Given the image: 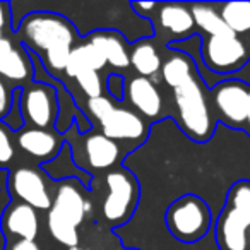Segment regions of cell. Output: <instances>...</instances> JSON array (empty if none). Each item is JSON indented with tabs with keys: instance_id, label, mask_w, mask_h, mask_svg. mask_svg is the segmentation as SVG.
Here are the masks:
<instances>
[{
	"instance_id": "1",
	"label": "cell",
	"mask_w": 250,
	"mask_h": 250,
	"mask_svg": "<svg viewBox=\"0 0 250 250\" xmlns=\"http://www.w3.org/2000/svg\"><path fill=\"white\" fill-rule=\"evenodd\" d=\"M14 35L26 50L42 59L57 48L77 46L79 33L69 18L53 11H31L14 26Z\"/></svg>"
},
{
	"instance_id": "2",
	"label": "cell",
	"mask_w": 250,
	"mask_h": 250,
	"mask_svg": "<svg viewBox=\"0 0 250 250\" xmlns=\"http://www.w3.org/2000/svg\"><path fill=\"white\" fill-rule=\"evenodd\" d=\"M178 111V127L194 143H208L216 130V118L212 117L209 100L206 96V84L201 74L173 91Z\"/></svg>"
},
{
	"instance_id": "3",
	"label": "cell",
	"mask_w": 250,
	"mask_h": 250,
	"mask_svg": "<svg viewBox=\"0 0 250 250\" xmlns=\"http://www.w3.org/2000/svg\"><path fill=\"white\" fill-rule=\"evenodd\" d=\"M250 229V180H238L229 187L223 211L216 219L219 250H247Z\"/></svg>"
},
{
	"instance_id": "4",
	"label": "cell",
	"mask_w": 250,
	"mask_h": 250,
	"mask_svg": "<svg viewBox=\"0 0 250 250\" xmlns=\"http://www.w3.org/2000/svg\"><path fill=\"white\" fill-rule=\"evenodd\" d=\"M87 115L98 122L100 132L115 141H130L143 144L149 134V124L139 113L127 106H118L108 96L87 100Z\"/></svg>"
},
{
	"instance_id": "5",
	"label": "cell",
	"mask_w": 250,
	"mask_h": 250,
	"mask_svg": "<svg viewBox=\"0 0 250 250\" xmlns=\"http://www.w3.org/2000/svg\"><path fill=\"white\" fill-rule=\"evenodd\" d=\"M104 194L101 214L110 228H118L132 219L141 199V187L136 175L124 167H115L104 175Z\"/></svg>"
},
{
	"instance_id": "6",
	"label": "cell",
	"mask_w": 250,
	"mask_h": 250,
	"mask_svg": "<svg viewBox=\"0 0 250 250\" xmlns=\"http://www.w3.org/2000/svg\"><path fill=\"white\" fill-rule=\"evenodd\" d=\"M165 221L173 238L182 243H195L211 229L212 212L202 197L185 194L168 206Z\"/></svg>"
},
{
	"instance_id": "7",
	"label": "cell",
	"mask_w": 250,
	"mask_h": 250,
	"mask_svg": "<svg viewBox=\"0 0 250 250\" xmlns=\"http://www.w3.org/2000/svg\"><path fill=\"white\" fill-rule=\"evenodd\" d=\"M202 67L218 77H231L250 62V43L233 33L201 38Z\"/></svg>"
},
{
	"instance_id": "8",
	"label": "cell",
	"mask_w": 250,
	"mask_h": 250,
	"mask_svg": "<svg viewBox=\"0 0 250 250\" xmlns=\"http://www.w3.org/2000/svg\"><path fill=\"white\" fill-rule=\"evenodd\" d=\"M250 84L236 77H225L211 89L216 117L229 129L245 130Z\"/></svg>"
},
{
	"instance_id": "9",
	"label": "cell",
	"mask_w": 250,
	"mask_h": 250,
	"mask_svg": "<svg viewBox=\"0 0 250 250\" xmlns=\"http://www.w3.org/2000/svg\"><path fill=\"white\" fill-rule=\"evenodd\" d=\"M21 111L24 125L35 129L52 130L59 120L57 91L48 83H29L21 89Z\"/></svg>"
},
{
	"instance_id": "10",
	"label": "cell",
	"mask_w": 250,
	"mask_h": 250,
	"mask_svg": "<svg viewBox=\"0 0 250 250\" xmlns=\"http://www.w3.org/2000/svg\"><path fill=\"white\" fill-rule=\"evenodd\" d=\"M46 173L33 167H18L9 170L7 190L14 201L35 208L36 211H50L53 194L48 187Z\"/></svg>"
},
{
	"instance_id": "11",
	"label": "cell",
	"mask_w": 250,
	"mask_h": 250,
	"mask_svg": "<svg viewBox=\"0 0 250 250\" xmlns=\"http://www.w3.org/2000/svg\"><path fill=\"white\" fill-rule=\"evenodd\" d=\"M0 77L7 84H12V87L19 89L35 79L31 53L9 36L0 40Z\"/></svg>"
},
{
	"instance_id": "12",
	"label": "cell",
	"mask_w": 250,
	"mask_h": 250,
	"mask_svg": "<svg viewBox=\"0 0 250 250\" xmlns=\"http://www.w3.org/2000/svg\"><path fill=\"white\" fill-rule=\"evenodd\" d=\"M83 192L84 185L79 180L70 178V180L59 182L48 216L77 228L84 221L87 211L86 197Z\"/></svg>"
},
{
	"instance_id": "13",
	"label": "cell",
	"mask_w": 250,
	"mask_h": 250,
	"mask_svg": "<svg viewBox=\"0 0 250 250\" xmlns=\"http://www.w3.org/2000/svg\"><path fill=\"white\" fill-rule=\"evenodd\" d=\"M65 143L67 132L60 134L57 130L35 129V127H28V125H24L19 132H16V146L42 165L55 160Z\"/></svg>"
},
{
	"instance_id": "14",
	"label": "cell",
	"mask_w": 250,
	"mask_h": 250,
	"mask_svg": "<svg viewBox=\"0 0 250 250\" xmlns=\"http://www.w3.org/2000/svg\"><path fill=\"white\" fill-rule=\"evenodd\" d=\"M0 228L5 238L14 242H35L40 233V216L38 211L24 202L11 201L5 208Z\"/></svg>"
},
{
	"instance_id": "15",
	"label": "cell",
	"mask_w": 250,
	"mask_h": 250,
	"mask_svg": "<svg viewBox=\"0 0 250 250\" xmlns=\"http://www.w3.org/2000/svg\"><path fill=\"white\" fill-rule=\"evenodd\" d=\"M125 98L130 103V108L144 120H158L163 115V96L151 79L139 76L129 79L125 84Z\"/></svg>"
},
{
	"instance_id": "16",
	"label": "cell",
	"mask_w": 250,
	"mask_h": 250,
	"mask_svg": "<svg viewBox=\"0 0 250 250\" xmlns=\"http://www.w3.org/2000/svg\"><path fill=\"white\" fill-rule=\"evenodd\" d=\"M81 137H83L81 146L84 151L83 156L86 161V167L96 171L113 170L122 156V149L118 143L104 137L101 132H87Z\"/></svg>"
},
{
	"instance_id": "17",
	"label": "cell",
	"mask_w": 250,
	"mask_h": 250,
	"mask_svg": "<svg viewBox=\"0 0 250 250\" xmlns=\"http://www.w3.org/2000/svg\"><path fill=\"white\" fill-rule=\"evenodd\" d=\"M86 40L100 50L106 60V65H110L115 74H120V70L130 67V43L120 31H113V29L100 31L98 29V31L89 33Z\"/></svg>"
},
{
	"instance_id": "18",
	"label": "cell",
	"mask_w": 250,
	"mask_h": 250,
	"mask_svg": "<svg viewBox=\"0 0 250 250\" xmlns=\"http://www.w3.org/2000/svg\"><path fill=\"white\" fill-rule=\"evenodd\" d=\"M158 24L163 31L180 38H190L195 35L194 18L188 4H158Z\"/></svg>"
},
{
	"instance_id": "19",
	"label": "cell",
	"mask_w": 250,
	"mask_h": 250,
	"mask_svg": "<svg viewBox=\"0 0 250 250\" xmlns=\"http://www.w3.org/2000/svg\"><path fill=\"white\" fill-rule=\"evenodd\" d=\"M197 72V65L192 57H188L180 50L168 48V57L163 60V65H161V77L168 87H171L173 91L178 89Z\"/></svg>"
},
{
	"instance_id": "20",
	"label": "cell",
	"mask_w": 250,
	"mask_h": 250,
	"mask_svg": "<svg viewBox=\"0 0 250 250\" xmlns=\"http://www.w3.org/2000/svg\"><path fill=\"white\" fill-rule=\"evenodd\" d=\"M42 170L53 182H62V180L74 178V180H79L84 187H89L91 185V173H87L86 170H81L76 165L72 156V146L69 144V141L63 144L62 151H60V154L55 160L42 165Z\"/></svg>"
},
{
	"instance_id": "21",
	"label": "cell",
	"mask_w": 250,
	"mask_h": 250,
	"mask_svg": "<svg viewBox=\"0 0 250 250\" xmlns=\"http://www.w3.org/2000/svg\"><path fill=\"white\" fill-rule=\"evenodd\" d=\"M161 65H163V59L153 43V38L137 40L130 45V67L136 70L139 77L153 81V77L161 72Z\"/></svg>"
},
{
	"instance_id": "22",
	"label": "cell",
	"mask_w": 250,
	"mask_h": 250,
	"mask_svg": "<svg viewBox=\"0 0 250 250\" xmlns=\"http://www.w3.org/2000/svg\"><path fill=\"white\" fill-rule=\"evenodd\" d=\"M106 67V60L101 55V52L89 42H83L77 46H74L70 52L69 62H67L65 76L76 79L79 74L87 72V70H94V72H101Z\"/></svg>"
},
{
	"instance_id": "23",
	"label": "cell",
	"mask_w": 250,
	"mask_h": 250,
	"mask_svg": "<svg viewBox=\"0 0 250 250\" xmlns=\"http://www.w3.org/2000/svg\"><path fill=\"white\" fill-rule=\"evenodd\" d=\"M216 9L226 28L243 42L250 43V2H218Z\"/></svg>"
},
{
	"instance_id": "24",
	"label": "cell",
	"mask_w": 250,
	"mask_h": 250,
	"mask_svg": "<svg viewBox=\"0 0 250 250\" xmlns=\"http://www.w3.org/2000/svg\"><path fill=\"white\" fill-rule=\"evenodd\" d=\"M194 18L195 28L201 33H204L206 36H221V35H229V29L226 28V24L223 22L221 16H219L216 4H188Z\"/></svg>"
},
{
	"instance_id": "25",
	"label": "cell",
	"mask_w": 250,
	"mask_h": 250,
	"mask_svg": "<svg viewBox=\"0 0 250 250\" xmlns=\"http://www.w3.org/2000/svg\"><path fill=\"white\" fill-rule=\"evenodd\" d=\"M16 160V143L12 130L0 120V170L9 171Z\"/></svg>"
},
{
	"instance_id": "26",
	"label": "cell",
	"mask_w": 250,
	"mask_h": 250,
	"mask_svg": "<svg viewBox=\"0 0 250 250\" xmlns=\"http://www.w3.org/2000/svg\"><path fill=\"white\" fill-rule=\"evenodd\" d=\"M76 81L87 98H98L104 94V83L101 81L100 72L87 70V72L79 74V76L76 77Z\"/></svg>"
},
{
	"instance_id": "27",
	"label": "cell",
	"mask_w": 250,
	"mask_h": 250,
	"mask_svg": "<svg viewBox=\"0 0 250 250\" xmlns=\"http://www.w3.org/2000/svg\"><path fill=\"white\" fill-rule=\"evenodd\" d=\"M4 122L12 132H19V130L24 127V118H22V111H21V89L16 87L14 94H12V104L9 113L4 117Z\"/></svg>"
},
{
	"instance_id": "28",
	"label": "cell",
	"mask_w": 250,
	"mask_h": 250,
	"mask_svg": "<svg viewBox=\"0 0 250 250\" xmlns=\"http://www.w3.org/2000/svg\"><path fill=\"white\" fill-rule=\"evenodd\" d=\"M104 91L113 101H122L125 98V77L122 74H108L104 79Z\"/></svg>"
},
{
	"instance_id": "29",
	"label": "cell",
	"mask_w": 250,
	"mask_h": 250,
	"mask_svg": "<svg viewBox=\"0 0 250 250\" xmlns=\"http://www.w3.org/2000/svg\"><path fill=\"white\" fill-rule=\"evenodd\" d=\"M14 89L16 87L9 86V84L0 77V120H4V117L9 113V110H11Z\"/></svg>"
},
{
	"instance_id": "30",
	"label": "cell",
	"mask_w": 250,
	"mask_h": 250,
	"mask_svg": "<svg viewBox=\"0 0 250 250\" xmlns=\"http://www.w3.org/2000/svg\"><path fill=\"white\" fill-rule=\"evenodd\" d=\"M12 5L11 2H0V40L5 38V33L12 31Z\"/></svg>"
},
{
	"instance_id": "31",
	"label": "cell",
	"mask_w": 250,
	"mask_h": 250,
	"mask_svg": "<svg viewBox=\"0 0 250 250\" xmlns=\"http://www.w3.org/2000/svg\"><path fill=\"white\" fill-rule=\"evenodd\" d=\"M5 250H40V247L35 242H14L11 245V249Z\"/></svg>"
},
{
	"instance_id": "32",
	"label": "cell",
	"mask_w": 250,
	"mask_h": 250,
	"mask_svg": "<svg viewBox=\"0 0 250 250\" xmlns=\"http://www.w3.org/2000/svg\"><path fill=\"white\" fill-rule=\"evenodd\" d=\"M245 132L250 136V89H249V111H247V127H245Z\"/></svg>"
},
{
	"instance_id": "33",
	"label": "cell",
	"mask_w": 250,
	"mask_h": 250,
	"mask_svg": "<svg viewBox=\"0 0 250 250\" xmlns=\"http://www.w3.org/2000/svg\"><path fill=\"white\" fill-rule=\"evenodd\" d=\"M76 250H81V249H76Z\"/></svg>"
}]
</instances>
